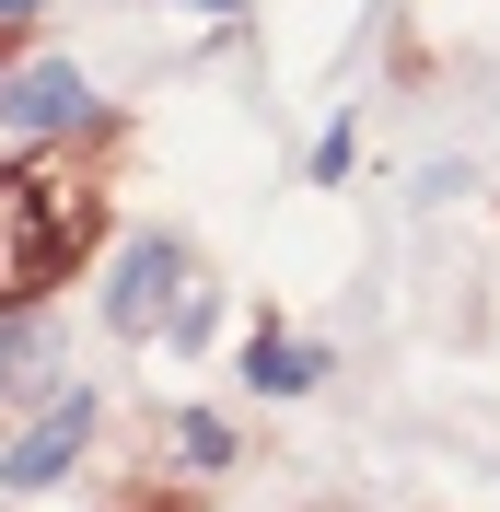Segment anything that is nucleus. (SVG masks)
<instances>
[{
	"mask_svg": "<svg viewBox=\"0 0 500 512\" xmlns=\"http://www.w3.org/2000/svg\"><path fill=\"white\" fill-rule=\"evenodd\" d=\"M82 245H94V187H59L47 163H0V303L24 315L47 280H70Z\"/></svg>",
	"mask_w": 500,
	"mask_h": 512,
	"instance_id": "obj_1",
	"label": "nucleus"
},
{
	"mask_svg": "<svg viewBox=\"0 0 500 512\" xmlns=\"http://www.w3.org/2000/svg\"><path fill=\"white\" fill-rule=\"evenodd\" d=\"M187 303L198 291H187V245H175V233H140V245L117 256V280H105V326H117V338H163Z\"/></svg>",
	"mask_w": 500,
	"mask_h": 512,
	"instance_id": "obj_2",
	"label": "nucleus"
},
{
	"mask_svg": "<svg viewBox=\"0 0 500 512\" xmlns=\"http://www.w3.org/2000/svg\"><path fill=\"white\" fill-rule=\"evenodd\" d=\"M82 443H94V384H70V396H47V419H35L24 443L0 454V489H59Z\"/></svg>",
	"mask_w": 500,
	"mask_h": 512,
	"instance_id": "obj_3",
	"label": "nucleus"
},
{
	"mask_svg": "<svg viewBox=\"0 0 500 512\" xmlns=\"http://www.w3.org/2000/svg\"><path fill=\"white\" fill-rule=\"evenodd\" d=\"M94 117V82L70 59H24V70H0V128H24V140H47V128H82Z\"/></svg>",
	"mask_w": 500,
	"mask_h": 512,
	"instance_id": "obj_4",
	"label": "nucleus"
},
{
	"mask_svg": "<svg viewBox=\"0 0 500 512\" xmlns=\"http://www.w3.org/2000/svg\"><path fill=\"white\" fill-rule=\"evenodd\" d=\"M314 373H326V361L291 350L280 326H256V338H245V384H256V396H314Z\"/></svg>",
	"mask_w": 500,
	"mask_h": 512,
	"instance_id": "obj_5",
	"label": "nucleus"
},
{
	"mask_svg": "<svg viewBox=\"0 0 500 512\" xmlns=\"http://www.w3.org/2000/svg\"><path fill=\"white\" fill-rule=\"evenodd\" d=\"M35 361H47V326H35V315H12V326H0V396H24V384H35Z\"/></svg>",
	"mask_w": 500,
	"mask_h": 512,
	"instance_id": "obj_6",
	"label": "nucleus"
},
{
	"mask_svg": "<svg viewBox=\"0 0 500 512\" xmlns=\"http://www.w3.org/2000/svg\"><path fill=\"white\" fill-rule=\"evenodd\" d=\"M175 454H187V466H233V431H221L210 408H187L175 419Z\"/></svg>",
	"mask_w": 500,
	"mask_h": 512,
	"instance_id": "obj_7",
	"label": "nucleus"
},
{
	"mask_svg": "<svg viewBox=\"0 0 500 512\" xmlns=\"http://www.w3.org/2000/svg\"><path fill=\"white\" fill-rule=\"evenodd\" d=\"M24 12H35V0H0V24H24Z\"/></svg>",
	"mask_w": 500,
	"mask_h": 512,
	"instance_id": "obj_8",
	"label": "nucleus"
},
{
	"mask_svg": "<svg viewBox=\"0 0 500 512\" xmlns=\"http://www.w3.org/2000/svg\"><path fill=\"white\" fill-rule=\"evenodd\" d=\"M187 12H233V0H187Z\"/></svg>",
	"mask_w": 500,
	"mask_h": 512,
	"instance_id": "obj_9",
	"label": "nucleus"
}]
</instances>
